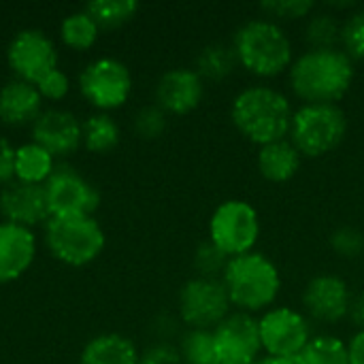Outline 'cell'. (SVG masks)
Returning <instances> with one entry per match:
<instances>
[{
  "mask_svg": "<svg viewBox=\"0 0 364 364\" xmlns=\"http://www.w3.org/2000/svg\"><path fill=\"white\" fill-rule=\"evenodd\" d=\"M32 141L53 158H66L83 145V122L66 109H45L30 126Z\"/></svg>",
  "mask_w": 364,
  "mask_h": 364,
  "instance_id": "obj_16",
  "label": "cell"
},
{
  "mask_svg": "<svg viewBox=\"0 0 364 364\" xmlns=\"http://www.w3.org/2000/svg\"><path fill=\"white\" fill-rule=\"evenodd\" d=\"M228 260L230 258L207 239L194 252V269H196V275L198 277H215V279H220L222 273H224V269H226V264H228Z\"/></svg>",
  "mask_w": 364,
  "mask_h": 364,
  "instance_id": "obj_34",
  "label": "cell"
},
{
  "mask_svg": "<svg viewBox=\"0 0 364 364\" xmlns=\"http://www.w3.org/2000/svg\"><path fill=\"white\" fill-rule=\"evenodd\" d=\"M203 96L205 81L194 68L188 66H177L162 73L154 90V102L166 115H188L196 111L203 102Z\"/></svg>",
  "mask_w": 364,
  "mask_h": 364,
  "instance_id": "obj_15",
  "label": "cell"
},
{
  "mask_svg": "<svg viewBox=\"0 0 364 364\" xmlns=\"http://www.w3.org/2000/svg\"><path fill=\"white\" fill-rule=\"evenodd\" d=\"M36 258V235L30 228L0 222V284L19 279Z\"/></svg>",
  "mask_w": 364,
  "mask_h": 364,
  "instance_id": "obj_18",
  "label": "cell"
},
{
  "mask_svg": "<svg viewBox=\"0 0 364 364\" xmlns=\"http://www.w3.org/2000/svg\"><path fill=\"white\" fill-rule=\"evenodd\" d=\"M301 162L303 156L290 139L262 145L256 154V168L260 177L271 183H288L290 179H294L301 171Z\"/></svg>",
  "mask_w": 364,
  "mask_h": 364,
  "instance_id": "obj_20",
  "label": "cell"
},
{
  "mask_svg": "<svg viewBox=\"0 0 364 364\" xmlns=\"http://www.w3.org/2000/svg\"><path fill=\"white\" fill-rule=\"evenodd\" d=\"M354 303L350 284L335 273L314 275L303 288V314L309 322L335 326L348 320Z\"/></svg>",
  "mask_w": 364,
  "mask_h": 364,
  "instance_id": "obj_13",
  "label": "cell"
},
{
  "mask_svg": "<svg viewBox=\"0 0 364 364\" xmlns=\"http://www.w3.org/2000/svg\"><path fill=\"white\" fill-rule=\"evenodd\" d=\"M292 115L294 107L290 98L269 83H252L239 90L230 102L232 126L258 147L288 139Z\"/></svg>",
  "mask_w": 364,
  "mask_h": 364,
  "instance_id": "obj_2",
  "label": "cell"
},
{
  "mask_svg": "<svg viewBox=\"0 0 364 364\" xmlns=\"http://www.w3.org/2000/svg\"><path fill=\"white\" fill-rule=\"evenodd\" d=\"M260 11L264 17L275 21H294V19H307L316 11L314 0H267L260 2Z\"/></svg>",
  "mask_w": 364,
  "mask_h": 364,
  "instance_id": "obj_32",
  "label": "cell"
},
{
  "mask_svg": "<svg viewBox=\"0 0 364 364\" xmlns=\"http://www.w3.org/2000/svg\"><path fill=\"white\" fill-rule=\"evenodd\" d=\"M256 364H296L292 358H275V356H262Z\"/></svg>",
  "mask_w": 364,
  "mask_h": 364,
  "instance_id": "obj_40",
  "label": "cell"
},
{
  "mask_svg": "<svg viewBox=\"0 0 364 364\" xmlns=\"http://www.w3.org/2000/svg\"><path fill=\"white\" fill-rule=\"evenodd\" d=\"M232 311L222 279L198 277L188 279L177 294V318L186 328L213 331Z\"/></svg>",
  "mask_w": 364,
  "mask_h": 364,
  "instance_id": "obj_8",
  "label": "cell"
},
{
  "mask_svg": "<svg viewBox=\"0 0 364 364\" xmlns=\"http://www.w3.org/2000/svg\"><path fill=\"white\" fill-rule=\"evenodd\" d=\"M258 331L264 356L292 360L305 350V346L314 337L309 318L303 311L286 305H275L260 314Z\"/></svg>",
  "mask_w": 364,
  "mask_h": 364,
  "instance_id": "obj_10",
  "label": "cell"
},
{
  "mask_svg": "<svg viewBox=\"0 0 364 364\" xmlns=\"http://www.w3.org/2000/svg\"><path fill=\"white\" fill-rule=\"evenodd\" d=\"M122 128L111 113H92L83 122V147L92 154H107L119 145Z\"/></svg>",
  "mask_w": 364,
  "mask_h": 364,
  "instance_id": "obj_24",
  "label": "cell"
},
{
  "mask_svg": "<svg viewBox=\"0 0 364 364\" xmlns=\"http://www.w3.org/2000/svg\"><path fill=\"white\" fill-rule=\"evenodd\" d=\"M168 126V115L154 102V105H145L141 107L134 117H132V128L134 132L141 136V139H147V141H154L158 136L164 134Z\"/></svg>",
  "mask_w": 364,
  "mask_h": 364,
  "instance_id": "obj_33",
  "label": "cell"
},
{
  "mask_svg": "<svg viewBox=\"0 0 364 364\" xmlns=\"http://www.w3.org/2000/svg\"><path fill=\"white\" fill-rule=\"evenodd\" d=\"M15 179V147L0 134V188Z\"/></svg>",
  "mask_w": 364,
  "mask_h": 364,
  "instance_id": "obj_37",
  "label": "cell"
},
{
  "mask_svg": "<svg viewBox=\"0 0 364 364\" xmlns=\"http://www.w3.org/2000/svg\"><path fill=\"white\" fill-rule=\"evenodd\" d=\"M294 360L296 364H350L348 341L335 335H314Z\"/></svg>",
  "mask_w": 364,
  "mask_h": 364,
  "instance_id": "obj_27",
  "label": "cell"
},
{
  "mask_svg": "<svg viewBox=\"0 0 364 364\" xmlns=\"http://www.w3.org/2000/svg\"><path fill=\"white\" fill-rule=\"evenodd\" d=\"M139 348L126 335L102 333L85 343L79 364H139Z\"/></svg>",
  "mask_w": 364,
  "mask_h": 364,
  "instance_id": "obj_21",
  "label": "cell"
},
{
  "mask_svg": "<svg viewBox=\"0 0 364 364\" xmlns=\"http://www.w3.org/2000/svg\"><path fill=\"white\" fill-rule=\"evenodd\" d=\"M237 62L258 79H273L294 62V45L286 28L269 17H252L243 21L230 41Z\"/></svg>",
  "mask_w": 364,
  "mask_h": 364,
  "instance_id": "obj_3",
  "label": "cell"
},
{
  "mask_svg": "<svg viewBox=\"0 0 364 364\" xmlns=\"http://www.w3.org/2000/svg\"><path fill=\"white\" fill-rule=\"evenodd\" d=\"M0 218L2 222L30 230H34V226H45L51 218L45 188L17 179L9 181L4 188H0Z\"/></svg>",
  "mask_w": 364,
  "mask_h": 364,
  "instance_id": "obj_17",
  "label": "cell"
},
{
  "mask_svg": "<svg viewBox=\"0 0 364 364\" xmlns=\"http://www.w3.org/2000/svg\"><path fill=\"white\" fill-rule=\"evenodd\" d=\"M215 364H256L262 354V341L258 331V318L230 311V316L213 328Z\"/></svg>",
  "mask_w": 364,
  "mask_h": 364,
  "instance_id": "obj_14",
  "label": "cell"
},
{
  "mask_svg": "<svg viewBox=\"0 0 364 364\" xmlns=\"http://www.w3.org/2000/svg\"><path fill=\"white\" fill-rule=\"evenodd\" d=\"M286 75L301 105H339L354 85L356 64L341 47H307L294 55Z\"/></svg>",
  "mask_w": 364,
  "mask_h": 364,
  "instance_id": "obj_1",
  "label": "cell"
},
{
  "mask_svg": "<svg viewBox=\"0 0 364 364\" xmlns=\"http://www.w3.org/2000/svg\"><path fill=\"white\" fill-rule=\"evenodd\" d=\"M222 284L235 311L250 316L264 314L275 307L282 292L279 267L262 252H247L228 260Z\"/></svg>",
  "mask_w": 364,
  "mask_h": 364,
  "instance_id": "obj_4",
  "label": "cell"
},
{
  "mask_svg": "<svg viewBox=\"0 0 364 364\" xmlns=\"http://www.w3.org/2000/svg\"><path fill=\"white\" fill-rule=\"evenodd\" d=\"M239 62L235 55V49L230 43H209L205 45L196 60H194V70L200 75V79L207 83H222L226 81L235 70Z\"/></svg>",
  "mask_w": 364,
  "mask_h": 364,
  "instance_id": "obj_23",
  "label": "cell"
},
{
  "mask_svg": "<svg viewBox=\"0 0 364 364\" xmlns=\"http://www.w3.org/2000/svg\"><path fill=\"white\" fill-rule=\"evenodd\" d=\"M43 113V98L36 85L11 79L0 87V122L11 128L32 126Z\"/></svg>",
  "mask_w": 364,
  "mask_h": 364,
  "instance_id": "obj_19",
  "label": "cell"
},
{
  "mask_svg": "<svg viewBox=\"0 0 364 364\" xmlns=\"http://www.w3.org/2000/svg\"><path fill=\"white\" fill-rule=\"evenodd\" d=\"M98 36H100V28L85 9L68 13L60 23V38L68 49L85 51L96 45Z\"/></svg>",
  "mask_w": 364,
  "mask_h": 364,
  "instance_id": "obj_26",
  "label": "cell"
},
{
  "mask_svg": "<svg viewBox=\"0 0 364 364\" xmlns=\"http://www.w3.org/2000/svg\"><path fill=\"white\" fill-rule=\"evenodd\" d=\"M43 188L51 215H94L100 207L98 188L68 164H58Z\"/></svg>",
  "mask_w": 364,
  "mask_h": 364,
  "instance_id": "obj_12",
  "label": "cell"
},
{
  "mask_svg": "<svg viewBox=\"0 0 364 364\" xmlns=\"http://www.w3.org/2000/svg\"><path fill=\"white\" fill-rule=\"evenodd\" d=\"M348 320H352V324L358 331H364V294L363 296H354V303H352Z\"/></svg>",
  "mask_w": 364,
  "mask_h": 364,
  "instance_id": "obj_39",
  "label": "cell"
},
{
  "mask_svg": "<svg viewBox=\"0 0 364 364\" xmlns=\"http://www.w3.org/2000/svg\"><path fill=\"white\" fill-rule=\"evenodd\" d=\"M303 38H305L309 49L339 47V38H341V19H339V15L328 11V9H316L305 19Z\"/></svg>",
  "mask_w": 364,
  "mask_h": 364,
  "instance_id": "obj_25",
  "label": "cell"
},
{
  "mask_svg": "<svg viewBox=\"0 0 364 364\" xmlns=\"http://www.w3.org/2000/svg\"><path fill=\"white\" fill-rule=\"evenodd\" d=\"M260 215L256 207L243 198H228L220 203L209 218V241L228 258L254 252L260 239Z\"/></svg>",
  "mask_w": 364,
  "mask_h": 364,
  "instance_id": "obj_7",
  "label": "cell"
},
{
  "mask_svg": "<svg viewBox=\"0 0 364 364\" xmlns=\"http://www.w3.org/2000/svg\"><path fill=\"white\" fill-rule=\"evenodd\" d=\"M183 364H215V339L213 331L186 328L177 341Z\"/></svg>",
  "mask_w": 364,
  "mask_h": 364,
  "instance_id": "obj_29",
  "label": "cell"
},
{
  "mask_svg": "<svg viewBox=\"0 0 364 364\" xmlns=\"http://www.w3.org/2000/svg\"><path fill=\"white\" fill-rule=\"evenodd\" d=\"M350 364H364V331H356L348 341Z\"/></svg>",
  "mask_w": 364,
  "mask_h": 364,
  "instance_id": "obj_38",
  "label": "cell"
},
{
  "mask_svg": "<svg viewBox=\"0 0 364 364\" xmlns=\"http://www.w3.org/2000/svg\"><path fill=\"white\" fill-rule=\"evenodd\" d=\"M43 228L49 254L68 267L94 262L107 243L105 230L94 215H51Z\"/></svg>",
  "mask_w": 364,
  "mask_h": 364,
  "instance_id": "obj_6",
  "label": "cell"
},
{
  "mask_svg": "<svg viewBox=\"0 0 364 364\" xmlns=\"http://www.w3.org/2000/svg\"><path fill=\"white\" fill-rule=\"evenodd\" d=\"M132 73L117 58H96L79 75L81 96L100 113H109L128 102L132 94Z\"/></svg>",
  "mask_w": 364,
  "mask_h": 364,
  "instance_id": "obj_9",
  "label": "cell"
},
{
  "mask_svg": "<svg viewBox=\"0 0 364 364\" xmlns=\"http://www.w3.org/2000/svg\"><path fill=\"white\" fill-rule=\"evenodd\" d=\"M100 30H115L132 21L139 13V2L134 0H94L83 6Z\"/></svg>",
  "mask_w": 364,
  "mask_h": 364,
  "instance_id": "obj_28",
  "label": "cell"
},
{
  "mask_svg": "<svg viewBox=\"0 0 364 364\" xmlns=\"http://www.w3.org/2000/svg\"><path fill=\"white\" fill-rule=\"evenodd\" d=\"M348 128V113L341 105H299L294 107L288 139L303 158H322L346 141Z\"/></svg>",
  "mask_w": 364,
  "mask_h": 364,
  "instance_id": "obj_5",
  "label": "cell"
},
{
  "mask_svg": "<svg viewBox=\"0 0 364 364\" xmlns=\"http://www.w3.org/2000/svg\"><path fill=\"white\" fill-rule=\"evenodd\" d=\"M139 364H183L177 343L173 341H154L147 346L141 356Z\"/></svg>",
  "mask_w": 364,
  "mask_h": 364,
  "instance_id": "obj_36",
  "label": "cell"
},
{
  "mask_svg": "<svg viewBox=\"0 0 364 364\" xmlns=\"http://www.w3.org/2000/svg\"><path fill=\"white\" fill-rule=\"evenodd\" d=\"M55 158L34 141L15 147V179L23 183L45 186L55 171Z\"/></svg>",
  "mask_w": 364,
  "mask_h": 364,
  "instance_id": "obj_22",
  "label": "cell"
},
{
  "mask_svg": "<svg viewBox=\"0 0 364 364\" xmlns=\"http://www.w3.org/2000/svg\"><path fill=\"white\" fill-rule=\"evenodd\" d=\"M36 90L41 94L43 100H62L66 98V94L70 92V79L68 75L58 66L53 68L51 73H47L38 83H36Z\"/></svg>",
  "mask_w": 364,
  "mask_h": 364,
  "instance_id": "obj_35",
  "label": "cell"
},
{
  "mask_svg": "<svg viewBox=\"0 0 364 364\" xmlns=\"http://www.w3.org/2000/svg\"><path fill=\"white\" fill-rule=\"evenodd\" d=\"M339 47L354 64L364 62V6H356L341 19Z\"/></svg>",
  "mask_w": 364,
  "mask_h": 364,
  "instance_id": "obj_30",
  "label": "cell"
},
{
  "mask_svg": "<svg viewBox=\"0 0 364 364\" xmlns=\"http://www.w3.org/2000/svg\"><path fill=\"white\" fill-rule=\"evenodd\" d=\"M328 245L337 258L343 260H356L364 254V232L356 226H339L331 232Z\"/></svg>",
  "mask_w": 364,
  "mask_h": 364,
  "instance_id": "obj_31",
  "label": "cell"
},
{
  "mask_svg": "<svg viewBox=\"0 0 364 364\" xmlns=\"http://www.w3.org/2000/svg\"><path fill=\"white\" fill-rule=\"evenodd\" d=\"M58 60L60 55L55 43L49 38V34L36 28L19 30L6 47V64L15 79L28 81L32 85L58 68Z\"/></svg>",
  "mask_w": 364,
  "mask_h": 364,
  "instance_id": "obj_11",
  "label": "cell"
}]
</instances>
